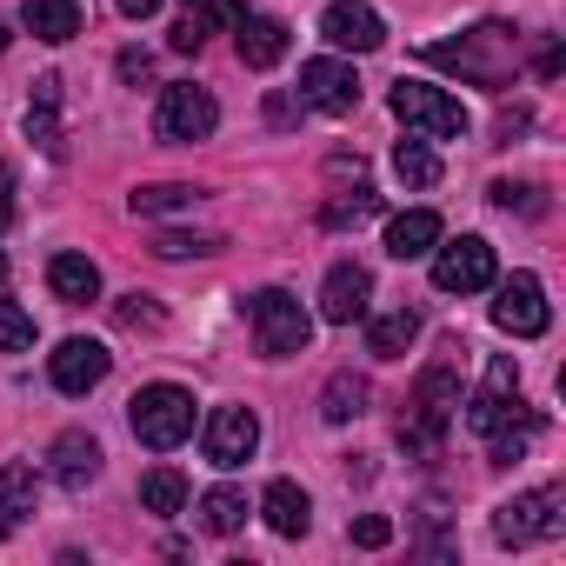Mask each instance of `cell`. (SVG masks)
<instances>
[{"label":"cell","instance_id":"1","mask_svg":"<svg viewBox=\"0 0 566 566\" xmlns=\"http://www.w3.org/2000/svg\"><path fill=\"white\" fill-rule=\"evenodd\" d=\"M467 427L486 440V460H493V467H513V460H526V447H533V433H539V413L520 407V387H513V394L480 387L473 407H467Z\"/></svg>","mask_w":566,"mask_h":566},{"label":"cell","instance_id":"2","mask_svg":"<svg viewBox=\"0 0 566 566\" xmlns=\"http://www.w3.org/2000/svg\"><path fill=\"white\" fill-rule=\"evenodd\" d=\"M427 61L447 67V74H460V81H473V87H506L513 81V28L486 21V28L460 34V41H433Z\"/></svg>","mask_w":566,"mask_h":566},{"label":"cell","instance_id":"3","mask_svg":"<svg viewBox=\"0 0 566 566\" xmlns=\"http://www.w3.org/2000/svg\"><path fill=\"white\" fill-rule=\"evenodd\" d=\"M453 407H460V374H453L447 360H433V367L413 380V400H407V413H400V447H407V453H433V447L447 440V427H453Z\"/></svg>","mask_w":566,"mask_h":566},{"label":"cell","instance_id":"4","mask_svg":"<svg viewBox=\"0 0 566 566\" xmlns=\"http://www.w3.org/2000/svg\"><path fill=\"white\" fill-rule=\"evenodd\" d=\"M127 420H134V440L140 447H154V453H174L187 433H193V394L187 387H140L134 400H127Z\"/></svg>","mask_w":566,"mask_h":566},{"label":"cell","instance_id":"5","mask_svg":"<svg viewBox=\"0 0 566 566\" xmlns=\"http://www.w3.org/2000/svg\"><path fill=\"white\" fill-rule=\"evenodd\" d=\"M247 314H253V340H260V354H266V360L307 354V340H314V321H307V307H301L287 287H266V294H253V301H247Z\"/></svg>","mask_w":566,"mask_h":566},{"label":"cell","instance_id":"6","mask_svg":"<svg viewBox=\"0 0 566 566\" xmlns=\"http://www.w3.org/2000/svg\"><path fill=\"white\" fill-rule=\"evenodd\" d=\"M559 533H566V493L559 486H533V493H520L493 513L500 546H533V539H559Z\"/></svg>","mask_w":566,"mask_h":566},{"label":"cell","instance_id":"7","mask_svg":"<svg viewBox=\"0 0 566 566\" xmlns=\"http://www.w3.org/2000/svg\"><path fill=\"white\" fill-rule=\"evenodd\" d=\"M394 114H400L420 140H460V134H467V107H460L453 94L427 87V81H400V87H394Z\"/></svg>","mask_w":566,"mask_h":566},{"label":"cell","instance_id":"8","mask_svg":"<svg viewBox=\"0 0 566 566\" xmlns=\"http://www.w3.org/2000/svg\"><path fill=\"white\" fill-rule=\"evenodd\" d=\"M154 127H160V140L187 147V140H207V134L220 127V107H213V94H207V87H193V81H174V87L160 94V114H154Z\"/></svg>","mask_w":566,"mask_h":566},{"label":"cell","instance_id":"9","mask_svg":"<svg viewBox=\"0 0 566 566\" xmlns=\"http://www.w3.org/2000/svg\"><path fill=\"white\" fill-rule=\"evenodd\" d=\"M433 287H440V294H480V287H493V247H486L480 233L447 240V247L433 253Z\"/></svg>","mask_w":566,"mask_h":566},{"label":"cell","instance_id":"10","mask_svg":"<svg viewBox=\"0 0 566 566\" xmlns=\"http://www.w3.org/2000/svg\"><path fill=\"white\" fill-rule=\"evenodd\" d=\"M493 327H500V334H513V340H539V334L553 327V314H546V287H539L533 273H513V280H500Z\"/></svg>","mask_w":566,"mask_h":566},{"label":"cell","instance_id":"11","mask_svg":"<svg viewBox=\"0 0 566 566\" xmlns=\"http://www.w3.org/2000/svg\"><path fill=\"white\" fill-rule=\"evenodd\" d=\"M200 447H207L213 467H247L253 447H260V420H253V407H213Z\"/></svg>","mask_w":566,"mask_h":566},{"label":"cell","instance_id":"12","mask_svg":"<svg viewBox=\"0 0 566 566\" xmlns=\"http://www.w3.org/2000/svg\"><path fill=\"white\" fill-rule=\"evenodd\" d=\"M107 367H114V354H107L101 340H81V334H74V340H61V347H54L48 380H54L61 394H74V400H81V394H94V387L107 380Z\"/></svg>","mask_w":566,"mask_h":566},{"label":"cell","instance_id":"13","mask_svg":"<svg viewBox=\"0 0 566 566\" xmlns=\"http://www.w3.org/2000/svg\"><path fill=\"white\" fill-rule=\"evenodd\" d=\"M301 101L321 114H354L360 107V74L347 61H307L301 67Z\"/></svg>","mask_w":566,"mask_h":566},{"label":"cell","instance_id":"14","mask_svg":"<svg viewBox=\"0 0 566 566\" xmlns=\"http://www.w3.org/2000/svg\"><path fill=\"white\" fill-rule=\"evenodd\" d=\"M367 301H374V273H367L360 260H340V266L327 273V287H321V321L354 327V321L367 314Z\"/></svg>","mask_w":566,"mask_h":566},{"label":"cell","instance_id":"15","mask_svg":"<svg viewBox=\"0 0 566 566\" xmlns=\"http://www.w3.org/2000/svg\"><path fill=\"white\" fill-rule=\"evenodd\" d=\"M321 34H327L334 48H347V54H374V48L387 41V21L367 8V0H334V8L321 14Z\"/></svg>","mask_w":566,"mask_h":566},{"label":"cell","instance_id":"16","mask_svg":"<svg viewBox=\"0 0 566 566\" xmlns=\"http://www.w3.org/2000/svg\"><path fill=\"white\" fill-rule=\"evenodd\" d=\"M240 21H247L240 0H180V21H174V54H200V48H207V34L240 28Z\"/></svg>","mask_w":566,"mask_h":566},{"label":"cell","instance_id":"17","mask_svg":"<svg viewBox=\"0 0 566 566\" xmlns=\"http://www.w3.org/2000/svg\"><path fill=\"white\" fill-rule=\"evenodd\" d=\"M48 467H54V480H61L67 493H81V486L101 480V440H94V433H61L54 453H48Z\"/></svg>","mask_w":566,"mask_h":566},{"label":"cell","instance_id":"18","mask_svg":"<svg viewBox=\"0 0 566 566\" xmlns=\"http://www.w3.org/2000/svg\"><path fill=\"white\" fill-rule=\"evenodd\" d=\"M260 513H266V526H273L280 539H301V533L314 526V500H307L294 480H273V486L260 493Z\"/></svg>","mask_w":566,"mask_h":566},{"label":"cell","instance_id":"19","mask_svg":"<svg viewBox=\"0 0 566 566\" xmlns=\"http://www.w3.org/2000/svg\"><path fill=\"white\" fill-rule=\"evenodd\" d=\"M287 21H273V14H253V21H240V61L253 67V74H266V67H280L287 61Z\"/></svg>","mask_w":566,"mask_h":566},{"label":"cell","instance_id":"20","mask_svg":"<svg viewBox=\"0 0 566 566\" xmlns=\"http://www.w3.org/2000/svg\"><path fill=\"white\" fill-rule=\"evenodd\" d=\"M48 287H54L67 307H87V301H101V266H94L87 253H54V260H48Z\"/></svg>","mask_w":566,"mask_h":566},{"label":"cell","instance_id":"21","mask_svg":"<svg viewBox=\"0 0 566 566\" xmlns=\"http://www.w3.org/2000/svg\"><path fill=\"white\" fill-rule=\"evenodd\" d=\"M440 247V213L433 207H413V213H394L387 220V253L394 260H420Z\"/></svg>","mask_w":566,"mask_h":566},{"label":"cell","instance_id":"22","mask_svg":"<svg viewBox=\"0 0 566 566\" xmlns=\"http://www.w3.org/2000/svg\"><path fill=\"white\" fill-rule=\"evenodd\" d=\"M34 506H41V480H34V467L0 460V533H14Z\"/></svg>","mask_w":566,"mask_h":566},{"label":"cell","instance_id":"23","mask_svg":"<svg viewBox=\"0 0 566 566\" xmlns=\"http://www.w3.org/2000/svg\"><path fill=\"white\" fill-rule=\"evenodd\" d=\"M21 21L41 34V41H74L81 34V8H74V0H21Z\"/></svg>","mask_w":566,"mask_h":566},{"label":"cell","instance_id":"24","mask_svg":"<svg viewBox=\"0 0 566 566\" xmlns=\"http://www.w3.org/2000/svg\"><path fill=\"white\" fill-rule=\"evenodd\" d=\"M61 81L41 74L34 81V107H28V140H41V154H61Z\"/></svg>","mask_w":566,"mask_h":566},{"label":"cell","instance_id":"25","mask_svg":"<svg viewBox=\"0 0 566 566\" xmlns=\"http://www.w3.org/2000/svg\"><path fill=\"white\" fill-rule=\"evenodd\" d=\"M413 340H420V314H413V307H400V314H380V321L367 327V354H380V360H400Z\"/></svg>","mask_w":566,"mask_h":566},{"label":"cell","instance_id":"26","mask_svg":"<svg viewBox=\"0 0 566 566\" xmlns=\"http://www.w3.org/2000/svg\"><path fill=\"white\" fill-rule=\"evenodd\" d=\"M321 413H327L334 427L360 420V413H367V380H360V374H334V380H327V394H321Z\"/></svg>","mask_w":566,"mask_h":566},{"label":"cell","instance_id":"27","mask_svg":"<svg viewBox=\"0 0 566 566\" xmlns=\"http://www.w3.org/2000/svg\"><path fill=\"white\" fill-rule=\"evenodd\" d=\"M394 174H400L407 187H433V180H440V154H433L420 134H407V140L394 147Z\"/></svg>","mask_w":566,"mask_h":566},{"label":"cell","instance_id":"28","mask_svg":"<svg viewBox=\"0 0 566 566\" xmlns=\"http://www.w3.org/2000/svg\"><path fill=\"white\" fill-rule=\"evenodd\" d=\"M140 506H147V513H160V520H167V513H180V506H187V473L154 467V473L140 480Z\"/></svg>","mask_w":566,"mask_h":566},{"label":"cell","instance_id":"29","mask_svg":"<svg viewBox=\"0 0 566 566\" xmlns=\"http://www.w3.org/2000/svg\"><path fill=\"white\" fill-rule=\"evenodd\" d=\"M200 526H207V533H240V526H247V493H240V486H213V493L200 500Z\"/></svg>","mask_w":566,"mask_h":566},{"label":"cell","instance_id":"30","mask_svg":"<svg viewBox=\"0 0 566 566\" xmlns=\"http://www.w3.org/2000/svg\"><path fill=\"white\" fill-rule=\"evenodd\" d=\"M193 200H200V187H187V180H160V187H140V193H134V213L154 220V213H180V207H193Z\"/></svg>","mask_w":566,"mask_h":566},{"label":"cell","instance_id":"31","mask_svg":"<svg viewBox=\"0 0 566 566\" xmlns=\"http://www.w3.org/2000/svg\"><path fill=\"white\" fill-rule=\"evenodd\" d=\"M28 347H34V314L0 301V354H28Z\"/></svg>","mask_w":566,"mask_h":566},{"label":"cell","instance_id":"32","mask_svg":"<svg viewBox=\"0 0 566 566\" xmlns=\"http://www.w3.org/2000/svg\"><path fill=\"white\" fill-rule=\"evenodd\" d=\"M380 213V193H354V200H327V227H360V220H374Z\"/></svg>","mask_w":566,"mask_h":566},{"label":"cell","instance_id":"33","mask_svg":"<svg viewBox=\"0 0 566 566\" xmlns=\"http://www.w3.org/2000/svg\"><path fill=\"white\" fill-rule=\"evenodd\" d=\"M114 321H120L127 334H140V327L154 334V327H160V307H147V294H127V301L114 307Z\"/></svg>","mask_w":566,"mask_h":566},{"label":"cell","instance_id":"34","mask_svg":"<svg viewBox=\"0 0 566 566\" xmlns=\"http://www.w3.org/2000/svg\"><path fill=\"white\" fill-rule=\"evenodd\" d=\"M213 247H220V240H200V233H193V240H187V233H160V240H154L160 260H187V253H213Z\"/></svg>","mask_w":566,"mask_h":566},{"label":"cell","instance_id":"35","mask_svg":"<svg viewBox=\"0 0 566 566\" xmlns=\"http://www.w3.org/2000/svg\"><path fill=\"white\" fill-rule=\"evenodd\" d=\"M347 533H354V546H367V553H374V546H387V539H394V520H380V513H367V520H354Z\"/></svg>","mask_w":566,"mask_h":566},{"label":"cell","instance_id":"36","mask_svg":"<svg viewBox=\"0 0 566 566\" xmlns=\"http://www.w3.org/2000/svg\"><path fill=\"white\" fill-rule=\"evenodd\" d=\"M493 207H520V213H539V200H533V187H513V180H493Z\"/></svg>","mask_w":566,"mask_h":566},{"label":"cell","instance_id":"37","mask_svg":"<svg viewBox=\"0 0 566 566\" xmlns=\"http://www.w3.org/2000/svg\"><path fill=\"white\" fill-rule=\"evenodd\" d=\"M120 81H134V87H140V81H154V54L127 48V54H120Z\"/></svg>","mask_w":566,"mask_h":566},{"label":"cell","instance_id":"38","mask_svg":"<svg viewBox=\"0 0 566 566\" xmlns=\"http://www.w3.org/2000/svg\"><path fill=\"white\" fill-rule=\"evenodd\" d=\"M8 220H14V167L0 160V233H8Z\"/></svg>","mask_w":566,"mask_h":566},{"label":"cell","instance_id":"39","mask_svg":"<svg viewBox=\"0 0 566 566\" xmlns=\"http://www.w3.org/2000/svg\"><path fill=\"white\" fill-rule=\"evenodd\" d=\"M114 8H120L127 21H147V14H160V0H114Z\"/></svg>","mask_w":566,"mask_h":566},{"label":"cell","instance_id":"40","mask_svg":"<svg viewBox=\"0 0 566 566\" xmlns=\"http://www.w3.org/2000/svg\"><path fill=\"white\" fill-rule=\"evenodd\" d=\"M0 54H8V21H0Z\"/></svg>","mask_w":566,"mask_h":566},{"label":"cell","instance_id":"41","mask_svg":"<svg viewBox=\"0 0 566 566\" xmlns=\"http://www.w3.org/2000/svg\"><path fill=\"white\" fill-rule=\"evenodd\" d=\"M0 280H8V253H0Z\"/></svg>","mask_w":566,"mask_h":566}]
</instances>
